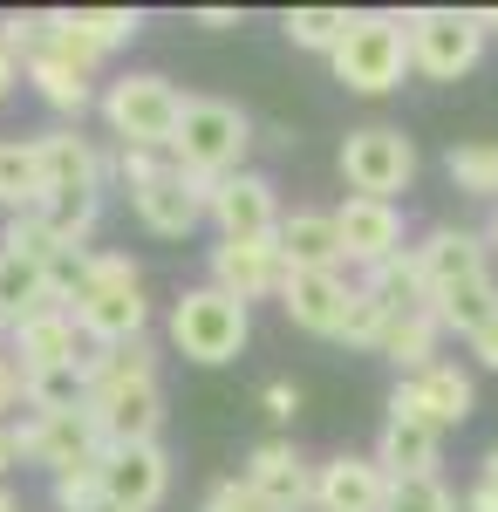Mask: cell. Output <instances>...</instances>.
<instances>
[{
    "label": "cell",
    "instance_id": "6da1fadb",
    "mask_svg": "<svg viewBox=\"0 0 498 512\" xmlns=\"http://www.w3.org/2000/svg\"><path fill=\"white\" fill-rule=\"evenodd\" d=\"M69 315H76L82 342H96V349L137 342L144 321H151L137 260H130V253H89V274H82V287L69 294Z\"/></svg>",
    "mask_w": 498,
    "mask_h": 512
},
{
    "label": "cell",
    "instance_id": "7a4b0ae2",
    "mask_svg": "<svg viewBox=\"0 0 498 512\" xmlns=\"http://www.w3.org/2000/svg\"><path fill=\"white\" fill-rule=\"evenodd\" d=\"M246 144H253V123H246L239 103H226V96H185L164 158H171V171H185V178L219 185L232 171H246Z\"/></svg>",
    "mask_w": 498,
    "mask_h": 512
},
{
    "label": "cell",
    "instance_id": "3957f363",
    "mask_svg": "<svg viewBox=\"0 0 498 512\" xmlns=\"http://www.w3.org/2000/svg\"><path fill=\"white\" fill-rule=\"evenodd\" d=\"M335 82L355 96H389L396 82L410 76V21L369 7V14H348V35L335 41Z\"/></svg>",
    "mask_w": 498,
    "mask_h": 512
},
{
    "label": "cell",
    "instance_id": "277c9868",
    "mask_svg": "<svg viewBox=\"0 0 498 512\" xmlns=\"http://www.w3.org/2000/svg\"><path fill=\"white\" fill-rule=\"evenodd\" d=\"M246 335H253V308H239L219 287H185L171 301V349L185 355V362L219 369V362H232V355L246 349Z\"/></svg>",
    "mask_w": 498,
    "mask_h": 512
},
{
    "label": "cell",
    "instance_id": "5b68a950",
    "mask_svg": "<svg viewBox=\"0 0 498 512\" xmlns=\"http://www.w3.org/2000/svg\"><path fill=\"white\" fill-rule=\"evenodd\" d=\"M178 110H185V96L164 76H151V69L116 76L110 89H103V123H110V137L123 151H171Z\"/></svg>",
    "mask_w": 498,
    "mask_h": 512
},
{
    "label": "cell",
    "instance_id": "8992f818",
    "mask_svg": "<svg viewBox=\"0 0 498 512\" xmlns=\"http://www.w3.org/2000/svg\"><path fill=\"white\" fill-rule=\"evenodd\" d=\"M342 178H348V198L396 205V192L417 185V144L396 123H362V130L342 137Z\"/></svg>",
    "mask_w": 498,
    "mask_h": 512
},
{
    "label": "cell",
    "instance_id": "52a82bcc",
    "mask_svg": "<svg viewBox=\"0 0 498 512\" xmlns=\"http://www.w3.org/2000/svg\"><path fill=\"white\" fill-rule=\"evenodd\" d=\"M410 21V69L430 82H458L478 69V55H485V35H478V21H471V7H423V14H403Z\"/></svg>",
    "mask_w": 498,
    "mask_h": 512
},
{
    "label": "cell",
    "instance_id": "ba28073f",
    "mask_svg": "<svg viewBox=\"0 0 498 512\" xmlns=\"http://www.w3.org/2000/svg\"><path fill=\"white\" fill-rule=\"evenodd\" d=\"M478 410V390L458 362H430L423 376H396L389 390V424H423V431H458L464 417Z\"/></svg>",
    "mask_w": 498,
    "mask_h": 512
},
{
    "label": "cell",
    "instance_id": "9c48e42d",
    "mask_svg": "<svg viewBox=\"0 0 498 512\" xmlns=\"http://www.w3.org/2000/svg\"><path fill=\"white\" fill-rule=\"evenodd\" d=\"M14 437V465L28 458V465H48V472H82V465H96L103 458V437L89 424V410H62V417H28V424H7Z\"/></svg>",
    "mask_w": 498,
    "mask_h": 512
},
{
    "label": "cell",
    "instance_id": "30bf717a",
    "mask_svg": "<svg viewBox=\"0 0 498 512\" xmlns=\"http://www.w3.org/2000/svg\"><path fill=\"white\" fill-rule=\"evenodd\" d=\"M96 485H103V499L123 512H151L164 492H171V458H164V444H103V458H96Z\"/></svg>",
    "mask_w": 498,
    "mask_h": 512
},
{
    "label": "cell",
    "instance_id": "8fae6325",
    "mask_svg": "<svg viewBox=\"0 0 498 512\" xmlns=\"http://www.w3.org/2000/svg\"><path fill=\"white\" fill-rule=\"evenodd\" d=\"M205 219L219 226V239H273L280 233L273 178H260V171H232V178H219L212 198H205Z\"/></svg>",
    "mask_w": 498,
    "mask_h": 512
},
{
    "label": "cell",
    "instance_id": "7c38bea8",
    "mask_svg": "<svg viewBox=\"0 0 498 512\" xmlns=\"http://www.w3.org/2000/svg\"><path fill=\"white\" fill-rule=\"evenodd\" d=\"M205 267H212V287L232 294L239 308H253V301L280 294V280H287V260H280L273 239H219Z\"/></svg>",
    "mask_w": 498,
    "mask_h": 512
},
{
    "label": "cell",
    "instance_id": "4fadbf2b",
    "mask_svg": "<svg viewBox=\"0 0 498 512\" xmlns=\"http://www.w3.org/2000/svg\"><path fill=\"white\" fill-rule=\"evenodd\" d=\"M423 267V301H437V294H458L471 280H492V253H485V239L464 233V226H437V233H423V246H410Z\"/></svg>",
    "mask_w": 498,
    "mask_h": 512
},
{
    "label": "cell",
    "instance_id": "5bb4252c",
    "mask_svg": "<svg viewBox=\"0 0 498 512\" xmlns=\"http://www.w3.org/2000/svg\"><path fill=\"white\" fill-rule=\"evenodd\" d=\"M82 410H89V424H96L103 444H157V431H164V390H157V383L96 390Z\"/></svg>",
    "mask_w": 498,
    "mask_h": 512
},
{
    "label": "cell",
    "instance_id": "9a60e30c",
    "mask_svg": "<svg viewBox=\"0 0 498 512\" xmlns=\"http://www.w3.org/2000/svg\"><path fill=\"white\" fill-rule=\"evenodd\" d=\"M205 198H212V185L205 178H185V171H157L151 185H137L130 192V212L144 219V233H157V239H185L205 219Z\"/></svg>",
    "mask_w": 498,
    "mask_h": 512
},
{
    "label": "cell",
    "instance_id": "2e32d148",
    "mask_svg": "<svg viewBox=\"0 0 498 512\" xmlns=\"http://www.w3.org/2000/svg\"><path fill=\"white\" fill-rule=\"evenodd\" d=\"M246 485L267 499L273 512H307L314 506V465H307L301 451L287 444V437H267V444H253L246 451Z\"/></svg>",
    "mask_w": 498,
    "mask_h": 512
},
{
    "label": "cell",
    "instance_id": "e0dca14e",
    "mask_svg": "<svg viewBox=\"0 0 498 512\" xmlns=\"http://www.w3.org/2000/svg\"><path fill=\"white\" fill-rule=\"evenodd\" d=\"M7 362L21 376H41V369H69L82 362V328L69 308H48V315H28L7 328Z\"/></svg>",
    "mask_w": 498,
    "mask_h": 512
},
{
    "label": "cell",
    "instance_id": "ac0fdd59",
    "mask_svg": "<svg viewBox=\"0 0 498 512\" xmlns=\"http://www.w3.org/2000/svg\"><path fill=\"white\" fill-rule=\"evenodd\" d=\"M335 233H342V260L348 267H376L389 253H403V212L383 198H348L335 212Z\"/></svg>",
    "mask_w": 498,
    "mask_h": 512
},
{
    "label": "cell",
    "instance_id": "d6986e66",
    "mask_svg": "<svg viewBox=\"0 0 498 512\" xmlns=\"http://www.w3.org/2000/svg\"><path fill=\"white\" fill-rule=\"evenodd\" d=\"M348 274H287L280 280V315L294 321V328H307V335H342L348 321Z\"/></svg>",
    "mask_w": 498,
    "mask_h": 512
},
{
    "label": "cell",
    "instance_id": "ffe728a7",
    "mask_svg": "<svg viewBox=\"0 0 498 512\" xmlns=\"http://www.w3.org/2000/svg\"><path fill=\"white\" fill-rule=\"evenodd\" d=\"M383 465L376 458H328V465H314V506L307 512H383Z\"/></svg>",
    "mask_w": 498,
    "mask_h": 512
},
{
    "label": "cell",
    "instance_id": "44dd1931",
    "mask_svg": "<svg viewBox=\"0 0 498 512\" xmlns=\"http://www.w3.org/2000/svg\"><path fill=\"white\" fill-rule=\"evenodd\" d=\"M273 246H280V260H287V274H342V233H335V212H287L280 219V233H273Z\"/></svg>",
    "mask_w": 498,
    "mask_h": 512
},
{
    "label": "cell",
    "instance_id": "7402d4cb",
    "mask_svg": "<svg viewBox=\"0 0 498 512\" xmlns=\"http://www.w3.org/2000/svg\"><path fill=\"white\" fill-rule=\"evenodd\" d=\"M35 158H41V185L48 192H103V151L89 137H76V130L35 137Z\"/></svg>",
    "mask_w": 498,
    "mask_h": 512
},
{
    "label": "cell",
    "instance_id": "603a6c76",
    "mask_svg": "<svg viewBox=\"0 0 498 512\" xmlns=\"http://www.w3.org/2000/svg\"><path fill=\"white\" fill-rule=\"evenodd\" d=\"M48 308H62L55 287H48V267L41 260H21V253H0V321L14 328V321L48 315Z\"/></svg>",
    "mask_w": 498,
    "mask_h": 512
},
{
    "label": "cell",
    "instance_id": "cb8c5ba5",
    "mask_svg": "<svg viewBox=\"0 0 498 512\" xmlns=\"http://www.w3.org/2000/svg\"><path fill=\"white\" fill-rule=\"evenodd\" d=\"M383 362H396V376H423L430 362H437V321L423 315V308H403V315H389L383 342H376Z\"/></svg>",
    "mask_w": 498,
    "mask_h": 512
},
{
    "label": "cell",
    "instance_id": "d4e9b609",
    "mask_svg": "<svg viewBox=\"0 0 498 512\" xmlns=\"http://www.w3.org/2000/svg\"><path fill=\"white\" fill-rule=\"evenodd\" d=\"M48 185H41V158H35V137H7L0 144V212H35Z\"/></svg>",
    "mask_w": 498,
    "mask_h": 512
},
{
    "label": "cell",
    "instance_id": "484cf974",
    "mask_svg": "<svg viewBox=\"0 0 498 512\" xmlns=\"http://www.w3.org/2000/svg\"><path fill=\"white\" fill-rule=\"evenodd\" d=\"M82 383H89V396H96V390H116V383H157V349H151V335H137V342H123V349L82 355Z\"/></svg>",
    "mask_w": 498,
    "mask_h": 512
},
{
    "label": "cell",
    "instance_id": "4316f807",
    "mask_svg": "<svg viewBox=\"0 0 498 512\" xmlns=\"http://www.w3.org/2000/svg\"><path fill=\"white\" fill-rule=\"evenodd\" d=\"M437 451H444L437 431H423V424H383L376 465H383V478H423V472H437Z\"/></svg>",
    "mask_w": 498,
    "mask_h": 512
},
{
    "label": "cell",
    "instance_id": "83f0119b",
    "mask_svg": "<svg viewBox=\"0 0 498 512\" xmlns=\"http://www.w3.org/2000/svg\"><path fill=\"white\" fill-rule=\"evenodd\" d=\"M21 76L35 82V96L48 103V110H62V117H82V110L96 103V89H89V76H76L69 62H55V55H41V48L28 55V62H21Z\"/></svg>",
    "mask_w": 498,
    "mask_h": 512
},
{
    "label": "cell",
    "instance_id": "f1b7e54d",
    "mask_svg": "<svg viewBox=\"0 0 498 512\" xmlns=\"http://www.w3.org/2000/svg\"><path fill=\"white\" fill-rule=\"evenodd\" d=\"M355 287H362V294H376L389 315L423 308V267H417V253H410V246H403V253H389V260H376V267H362Z\"/></svg>",
    "mask_w": 498,
    "mask_h": 512
},
{
    "label": "cell",
    "instance_id": "f546056e",
    "mask_svg": "<svg viewBox=\"0 0 498 512\" xmlns=\"http://www.w3.org/2000/svg\"><path fill=\"white\" fill-rule=\"evenodd\" d=\"M35 219L48 226L55 246H89L96 219H103V192H48L35 205Z\"/></svg>",
    "mask_w": 498,
    "mask_h": 512
},
{
    "label": "cell",
    "instance_id": "4dcf8cb0",
    "mask_svg": "<svg viewBox=\"0 0 498 512\" xmlns=\"http://www.w3.org/2000/svg\"><path fill=\"white\" fill-rule=\"evenodd\" d=\"M444 171H451V185H458L464 198L498 205V144H451Z\"/></svg>",
    "mask_w": 498,
    "mask_h": 512
},
{
    "label": "cell",
    "instance_id": "1f68e13d",
    "mask_svg": "<svg viewBox=\"0 0 498 512\" xmlns=\"http://www.w3.org/2000/svg\"><path fill=\"white\" fill-rule=\"evenodd\" d=\"M21 383H28V410H35V417H62V410H82V403H89L82 362H69V369H41V376H21Z\"/></svg>",
    "mask_w": 498,
    "mask_h": 512
},
{
    "label": "cell",
    "instance_id": "d6a6232c",
    "mask_svg": "<svg viewBox=\"0 0 498 512\" xmlns=\"http://www.w3.org/2000/svg\"><path fill=\"white\" fill-rule=\"evenodd\" d=\"M280 28H287V41L307 48V55H335V41L348 35V7H294Z\"/></svg>",
    "mask_w": 498,
    "mask_h": 512
},
{
    "label": "cell",
    "instance_id": "836d02e7",
    "mask_svg": "<svg viewBox=\"0 0 498 512\" xmlns=\"http://www.w3.org/2000/svg\"><path fill=\"white\" fill-rule=\"evenodd\" d=\"M76 28L96 41V55H116L144 35V14L137 7H76Z\"/></svg>",
    "mask_w": 498,
    "mask_h": 512
},
{
    "label": "cell",
    "instance_id": "e575fe53",
    "mask_svg": "<svg viewBox=\"0 0 498 512\" xmlns=\"http://www.w3.org/2000/svg\"><path fill=\"white\" fill-rule=\"evenodd\" d=\"M383 512H458V492H451L437 472L389 478V485H383Z\"/></svg>",
    "mask_w": 498,
    "mask_h": 512
},
{
    "label": "cell",
    "instance_id": "d590c367",
    "mask_svg": "<svg viewBox=\"0 0 498 512\" xmlns=\"http://www.w3.org/2000/svg\"><path fill=\"white\" fill-rule=\"evenodd\" d=\"M383 328H389V308L376 301V294H362V287H355V294H348V321H342V335H335V342H348V349H376V342H383Z\"/></svg>",
    "mask_w": 498,
    "mask_h": 512
},
{
    "label": "cell",
    "instance_id": "8d00e7d4",
    "mask_svg": "<svg viewBox=\"0 0 498 512\" xmlns=\"http://www.w3.org/2000/svg\"><path fill=\"white\" fill-rule=\"evenodd\" d=\"M0 253H21V260H41V267H48V260L62 253V246L48 239V226H41L35 212H14V219L0 226Z\"/></svg>",
    "mask_w": 498,
    "mask_h": 512
},
{
    "label": "cell",
    "instance_id": "74e56055",
    "mask_svg": "<svg viewBox=\"0 0 498 512\" xmlns=\"http://www.w3.org/2000/svg\"><path fill=\"white\" fill-rule=\"evenodd\" d=\"M164 164H171L164 151H123V144H116V158H103V171H116V178H123V192H137V185H151Z\"/></svg>",
    "mask_w": 498,
    "mask_h": 512
},
{
    "label": "cell",
    "instance_id": "f35d334b",
    "mask_svg": "<svg viewBox=\"0 0 498 512\" xmlns=\"http://www.w3.org/2000/svg\"><path fill=\"white\" fill-rule=\"evenodd\" d=\"M198 512H273V506L246 485V478H219V485L205 492V506H198Z\"/></svg>",
    "mask_w": 498,
    "mask_h": 512
},
{
    "label": "cell",
    "instance_id": "ab89813d",
    "mask_svg": "<svg viewBox=\"0 0 498 512\" xmlns=\"http://www.w3.org/2000/svg\"><path fill=\"white\" fill-rule=\"evenodd\" d=\"M96 499H103L96 465H82V472H62V478H55V506H62V512H82V506H96Z\"/></svg>",
    "mask_w": 498,
    "mask_h": 512
},
{
    "label": "cell",
    "instance_id": "60d3db41",
    "mask_svg": "<svg viewBox=\"0 0 498 512\" xmlns=\"http://www.w3.org/2000/svg\"><path fill=\"white\" fill-rule=\"evenodd\" d=\"M464 349H471V362H478V369H498V301L485 308V321L464 335Z\"/></svg>",
    "mask_w": 498,
    "mask_h": 512
},
{
    "label": "cell",
    "instance_id": "b9f144b4",
    "mask_svg": "<svg viewBox=\"0 0 498 512\" xmlns=\"http://www.w3.org/2000/svg\"><path fill=\"white\" fill-rule=\"evenodd\" d=\"M260 403H267V417H294V410H301V390H294L287 376H273L267 390H260Z\"/></svg>",
    "mask_w": 498,
    "mask_h": 512
},
{
    "label": "cell",
    "instance_id": "7bdbcfd3",
    "mask_svg": "<svg viewBox=\"0 0 498 512\" xmlns=\"http://www.w3.org/2000/svg\"><path fill=\"white\" fill-rule=\"evenodd\" d=\"M28 403V383H21V369L0 355V424H7V410H21Z\"/></svg>",
    "mask_w": 498,
    "mask_h": 512
},
{
    "label": "cell",
    "instance_id": "ee69618b",
    "mask_svg": "<svg viewBox=\"0 0 498 512\" xmlns=\"http://www.w3.org/2000/svg\"><path fill=\"white\" fill-rule=\"evenodd\" d=\"M458 512H498V485L471 478V485H464V499H458Z\"/></svg>",
    "mask_w": 498,
    "mask_h": 512
},
{
    "label": "cell",
    "instance_id": "f6af8a7d",
    "mask_svg": "<svg viewBox=\"0 0 498 512\" xmlns=\"http://www.w3.org/2000/svg\"><path fill=\"white\" fill-rule=\"evenodd\" d=\"M198 28H219V35H226V28H239V14H232V7H205Z\"/></svg>",
    "mask_w": 498,
    "mask_h": 512
},
{
    "label": "cell",
    "instance_id": "bcb514c9",
    "mask_svg": "<svg viewBox=\"0 0 498 512\" xmlns=\"http://www.w3.org/2000/svg\"><path fill=\"white\" fill-rule=\"evenodd\" d=\"M14 82H21V62H14V55H7V48H0V103H7V96H14Z\"/></svg>",
    "mask_w": 498,
    "mask_h": 512
},
{
    "label": "cell",
    "instance_id": "7dc6e473",
    "mask_svg": "<svg viewBox=\"0 0 498 512\" xmlns=\"http://www.w3.org/2000/svg\"><path fill=\"white\" fill-rule=\"evenodd\" d=\"M471 21H478V35H498V7H471Z\"/></svg>",
    "mask_w": 498,
    "mask_h": 512
},
{
    "label": "cell",
    "instance_id": "c3c4849f",
    "mask_svg": "<svg viewBox=\"0 0 498 512\" xmlns=\"http://www.w3.org/2000/svg\"><path fill=\"white\" fill-rule=\"evenodd\" d=\"M14 472V437H7V424H0V478Z\"/></svg>",
    "mask_w": 498,
    "mask_h": 512
},
{
    "label": "cell",
    "instance_id": "681fc988",
    "mask_svg": "<svg viewBox=\"0 0 498 512\" xmlns=\"http://www.w3.org/2000/svg\"><path fill=\"white\" fill-rule=\"evenodd\" d=\"M478 478H485V485H498V444L485 451V465H478Z\"/></svg>",
    "mask_w": 498,
    "mask_h": 512
},
{
    "label": "cell",
    "instance_id": "f907efd6",
    "mask_svg": "<svg viewBox=\"0 0 498 512\" xmlns=\"http://www.w3.org/2000/svg\"><path fill=\"white\" fill-rule=\"evenodd\" d=\"M485 253H498V212H492V226H485Z\"/></svg>",
    "mask_w": 498,
    "mask_h": 512
},
{
    "label": "cell",
    "instance_id": "816d5d0a",
    "mask_svg": "<svg viewBox=\"0 0 498 512\" xmlns=\"http://www.w3.org/2000/svg\"><path fill=\"white\" fill-rule=\"evenodd\" d=\"M0 512H21V499H14V492H7V485H0Z\"/></svg>",
    "mask_w": 498,
    "mask_h": 512
},
{
    "label": "cell",
    "instance_id": "f5cc1de1",
    "mask_svg": "<svg viewBox=\"0 0 498 512\" xmlns=\"http://www.w3.org/2000/svg\"><path fill=\"white\" fill-rule=\"evenodd\" d=\"M82 512H123V506H110V499H96V506H82Z\"/></svg>",
    "mask_w": 498,
    "mask_h": 512
}]
</instances>
